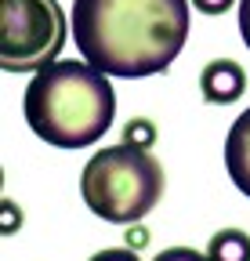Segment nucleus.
Returning a JSON list of instances; mask_svg holds the SVG:
<instances>
[{
    "label": "nucleus",
    "instance_id": "obj_2",
    "mask_svg": "<svg viewBox=\"0 0 250 261\" xmlns=\"http://www.w3.org/2000/svg\"><path fill=\"white\" fill-rule=\"evenodd\" d=\"M22 113L40 142L58 149H84L113 127L116 94L98 65L54 58L40 73H33Z\"/></svg>",
    "mask_w": 250,
    "mask_h": 261
},
{
    "label": "nucleus",
    "instance_id": "obj_6",
    "mask_svg": "<svg viewBox=\"0 0 250 261\" xmlns=\"http://www.w3.org/2000/svg\"><path fill=\"white\" fill-rule=\"evenodd\" d=\"M225 171H229L232 185L250 200V109H243L236 116V123L229 127V138H225Z\"/></svg>",
    "mask_w": 250,
    "mask_h": 261
},
{
    "label": "nucleus",
    "instance_id": "obj_9",
    "mask_svg": "<svg viewBox=\"0 0 250 261\" xmlns=\"http://www.w3.org/2000/svg\"><path fill=\"white\" fill-rule=\"evenodd\" d=\"M0 218H4V221H0V232H4V236H15L18 225H22L18 203H15V200H4V203H0Z\"/></svg>",
    "mask_w": 250,
    "mask_h": 261
},
{
    "label": "nucleus",
    "instance_id": "obj_10",
    "mask_svg": "<svg viewBox=\"0 0 250 261\" xmlns=\"http://www.w3.org/2000/svg\"><path fill=\"white\" fill-rule=\"evenodd\" d=\"M152 261H210V257L192 250V247H171V250H160Z\"/></svg>",
    "mask_w": 250,
    "mask_h": 261
},
{
    "label": "nucleus",
    "instance_id": "obj_1",
    "mask_svg": "<svg viewBox=\"0 0 250 261\" xmlns=\"http://www.w3.org/2000/svg\"><path fill=\"white\" fill-rule=\"evenodd\" d=\"M80 55L105 76L142 80L163 73L189 40V0H73Z\"/></svg>",
    "mask_w": 250,
    "mask_h": 261
},
{
    "label": "nucleus",
    "instance_id": "obj_12",
    "mask_svg": "<svg viewBox=\"0 0 250 261\" xmlns=\"http://www.w3.org/2000/svg\"><path fill=\"white\" fill-rule=\"evenodd\" d=\"M236 0H192V8H200L203 15H225Z\"/></svg>",
    "mask_w": 250,
    "mask_h": 261
},
{
    "label": "nucleus",
    "instance_id": "obj_8",
    "mask_svg": "<svg viewBox=\"0 0 250 261\" xmlns=\"http://www.w3.org/2000/svg\"><path fill=\"white\" fill-rule=\"evenodd\" d=\"M123 142H127V145H138V149H149V145L156 142V127H152L149 120H131L127 130H123Z\"/></svg>",
    "mask_w": 250,
    "mask_h": 261
},
{
    "label": "nucleus",
    "instance_id": "obj_5",
    "mask_svg": "<svg viewBox=\"0 0 250 261\" xmlns=\"http://www.w3.org/2000/svg\"><path fill=\"white\" fill-rule=\"evenodd\" d=\"M200 91L207 102L214 106H229V102H239L243 91H246V73H243V65L232 62V58H214L203 76H200Z\"/></svg>",
    "mask_w": 250,
    "mask_h": 261
},
{
    "label": "nucleus",
    "instance_id": "obj_7",
    "mask_svg": "<svg viewBox=\"0 0 250 261\" xmlns=\"http://www.w3.org/2000/svg\"><path fill=\"white\" fill-rule=\"evenodd\" d=\"M210 261H250V236L243 228H221L207 243Z\"/></svg>",
    "mask_w": 250,
    "mask_h": 261
},
{
    "label": "nucleus",
    "instance_id": "obj_11",
    "mask_svg": "<svg viewBox=\"0 0 250 261\" xmlns=\"http://www.w3.org/2000/svg\"><path fill=\"white\" fill-rule=\"evenodd\" d=\"M87 261H142L134 250H123V247H109V250H98V254H91Z\"/></svg>",
    "mask_w": 250,
    "mask_h": 261
},
{
    "label": "nucleus",
    "instance_id": "obj_4",
    "mask_svg": "<svg viewBox=\"0 0 250 261\" xmlns=\"http://www.w3.org/2000/svg\"><path fill=\"white\" fill-rule=\"evenodd\" d=\"M66 47V11L58 0H0V69L40 73Z\"/></svg>",
    "mask_w": 250,
    "mask_h": 261
},
{
    "label": "nucleus",
    "instance_id": "obj_3",
    "mask_svg": "<svg viewBox=\"0 0 250 261\" xmlns=\"http://www.w3.org/2000/svg\"><path fill=\"white\" fill-rule=\"evenodd\" d=\"M80 196L95 218L113 225H134L160 203L163 167L149 149L127 142L98 149L80 174Z\"/></svg>",
    "mask_w": 250,
    "mask_h": 261
},
{
    "label": "nucleus",
    "instance_id": "obj_13",
    "mask_svg": "<svg viewBox=\"0 0 250 261\" xmlns=\"http://www.w3.org/2000/svg\"><path fill=\"white\" fill-rule=\"evenodd\" d=\"M239 33H243V44L250 51V0H239Z\"/></svg>",
    "mask_w": 250,
    "mask_h": 261
}]
</instances>
